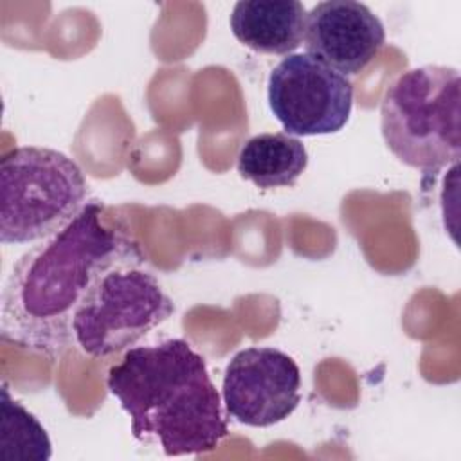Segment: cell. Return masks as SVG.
<instances>
[{"instance_id":"obj_1","label":"cell","mask_w":461,"mask_h":461,"mask_svg":"<svg viewBox=\"0 0 461 461\" xmlns=\"http://www.w3.org/2000/svg\"><path fill=\"white\" fill-rule=\"evenodd\" d=\"M101 212V203L88 202L65 229L16 261L2 294L4 340L49 358L61 357L74 342V312L92 281L142 254L137 241L106 225Z\"/></svg>"},{"instance_id":"obj_2","label":"cell","mask_w":461,"mask_h":461,"mask_svg":"<svg viewBox=\"0 0 461 461\" xmlns=\"http://www.w3.org/2000/svg\"><path fill=\"white\" fill-rule=\"evenodd\" d=\"M130 416L131 436L166 456H198L229 436L221 398L205 358L184 339L130 348L106 376Z\"/></svg>"},{"instance_id":"obj_3","label":"cell","mask_w":461,"mask_h":461,"mask_svg":"<svg viewBox=\"0 0 461 461\" xmlns=\"http://www.w3.org/2000/svg\"><path fill=\"white\" fill-rule=\"evenodd\" d=\"M461 79L456 67L423 65L402 72L380 104L389 151L429 175L461 158Z\"/></svg>"},{"instance_id":"obj_4","label":"cell","mask_w":461,"mask_h":461,"mask_svg":"<svg viewBox=\"0 0 461 461\" xmlns=\"http://www.w3.org/2000/svg\"><path fill=\"white\" fill-rule=\"evenodd\" d=\"M88 184L65 153L20 146L0 160V241L20 245L65 229L86 205Z\"/></svg>"},{"instance_id":"obj_5","label":"cell","mask_w":461,"mask_h":461,"mask_svg":"<svg viewBox=\"0 0 461 461\" xmlns=\"http://www.w3.org/2000/svg\"><path fill=\"white\" fill-rule=\"evenodd\" d=\"M173 312V299L139 254L92 281L74 312V344L88 357L104 358L135 346Z\"/></svg>"},{"instance_id":"obj_6","label":"cell","mask_w":461,"mask_h":461,"mask_svg":"<svg viewBox=\"0 0 461 461\" xmlns=\"http://www.w3.org/2000/svg\"><path fill=\"white\" fill-rule=\"evenodd\" d=\"M270 112L295 137L340 131L351 115L353 85L306 52L285 56L267 83Z\"/></svg>"},{"instance_id":"obj_7","label":"cell","mask_w":461,"mask_h":461,"mask_svg":"<svg viewBox=\"0 0 461 461\" xmlns=\"http://www.w3.org/2000/svg\"><path fill=\"white\" fill-rule=\"evenodd\" d=\"M221 396L227 414L241 425L281 423L301 402L299 366L281 349L245 348L225 367Z\"/></svg>"},{"instance_id":"obj_8","label":"cell","mask_w":461,"mask_h":461,"mask_svg":"<svg viewBox=\"0 0 461 461\" xmlns=\"http://www.w3.org/2000/svg\"><path fill=\"white\" fill-rule=\"evenodd\" d=\"M303 43L306 54L348 77L376 58L385 43V29L362 2L324 0L308 11Z\"/></svg>"},{"instance_id":"obj_9","label":"cell","mask_w":461,"mask_h":461,"mask_svg":"<svg viewBox=\"0 0 461 461\" xmlns=\"http://www.w3.org/2000/svg\"><path fill=\"white\" fill-rule=\"evenodd\" d=\"M306 7L297 0H241L229 18L234 38L259 54L288 56L304 41Z\"/></svg>"},{"instance_id":"obj_10","label":"cell","mask_w":461,"mask_h":461,"mask_svg":"<svg viewBox=\"0 0 461 461\" xmlns=\"http://www.w3.org/2000/svg\"><path fill=\"white\" fill-rule=\"evenodd\" d=\"M308 166L304 144L288 133H259L240 149L236 169L259 189L292 187Z\"/></svg>"},{"instance_id":"obj_11","label":"cell","mask_w":461,"mask_h":461,"mask_svg":"<svg viewBox=\"0 0 461 461\" xmlns=\"http://www.w3.org/2000/svg\"><path fill=\"white\" fill-rule=\"evenodd\" d=\"M52 443L40 423L18 400L2 385V427H0V459L14 461H49Z\"/></svg>"}]
</instances>
